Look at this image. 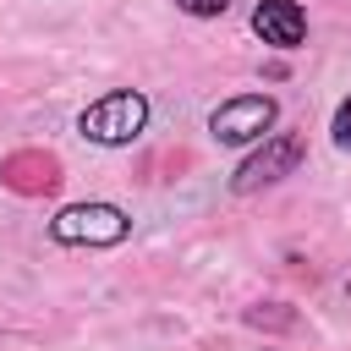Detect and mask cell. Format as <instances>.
Masks as SVG:
<instances>
[{
  "mask_svg": "<svg viewBox=\"0 0 351 351\" xmlns=\"http://www.w3.org/2000/svg\"><path fill=\"white\" fill-rule=\"evenodd\" d=\"M143 121H148L143 93H104V99L82 115V132H88L93 143H132V137L143 132Z\"/></svg>",
  "mask_w": 351,
  "mask_h": 351,
  "instance_id": "1",
  "label": "cell"
},
{
  "mask_svg": "<svg viewBox=\"0 0 351 351\" xmlns=\"http://www.w3.org/2000/svg\"><path fill=\"white\" fill-rule=\"evenodd\" d=\"M55 236L60 241H93V247H110L126 236V214L110 208V203H77L55 219Z\"/></svg>",
  "mask_w": 351,
  "mask_h": 351,
  "instance_id": "2",
  "label": "cell"
},
{
  "mask_svg": "<svg viewBox=\"0 0 351 351\" xmlns=\"http://www.w3.org/2000/svg\"><path fill=\"white\" fill-rule=\"evenodd\" d=\"M269 126H274V99H263V93H241V99L214 110V137L219 143H252Z\"/></svg>",
  "mask_w": 351,
  "mask_h": 351,
  "instance_id": "3",
  "label": "cell"
},
{
  "mask_svg": "<svg viewBox=\"0 0 351 351\" xmlns=\"http://www.w3.org/2000/svg\"><path fill=\"white\" fill-rule=\"evenodd\" d=\"M296 159H302V137H296V132H280V137H269V148H258V154L241 165V176H236V192H252V186H263V181L285 176V170H296Z\"/></svg>",
  "mask_w": 351,
  "mask_h": 351,
  "instance_id": "4",
  "label": "cell"
},
{
  "mask_svg": "<svg viewBox=\"0 0 351 351\" xmlns=\"http://www.w3.org/2000/svg\"><path fill=\"white\" fill-rule=\"evenodd\" d=\"M252 27L263 33V44H280V49H291V44H302V33H307V16H302V5H296V0H263V5L252 11Z\"/></svg>",
  "mask_w": 351,
  "mask_h": 351,
  "instance_id": "5",
  "label": "cell"
},
{
  "mask_svg": "<svg viewBox=\"0 0 351 351\" xmlns=\"http://www.w3.org/2000/svg\"><path fill=\"white\" fill-rule=\"evenodd\" d=\"M176 5H181V11H192V16H219L230 0H176Z\"/></svg>",
  "mask_w": 351,
  "mask_h": 351,
  "instance_id": "6",
  "label": "cell"
},
{
  "mask_svg": "<svg viewBox=\"0 0 351 351\" xmlns=\"http://www.w3.org/2000/svg\"><path fill=\"white\" fill-rule=\"evenodd\" d=\"M335 143H340V148H351V99L335 110Z\"/></svg>",
  "mask_w": 351,
  "mask_h": 351,
  "instance_id": "7",
  "label": "cell"
}]
</instances>
